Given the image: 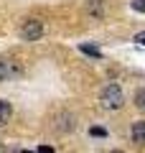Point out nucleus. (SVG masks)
Masks as SVG:
<instances>
[{"mask_svg":"<svg viewBox=\"0 0 145 153\" xmlns=\"http://www.w3.org/2000/svg\"><path fill=\"white\" fill-rule=\"evenodd\" d=\"M130 5H132L138 13H145V0H130Z\"/></svg>","mask_w":145,"mask_h":153,"instance_id":"obj_7","label":"nucleus"},{"mask_svg":"<svg viewBox=\"0 0 145 153\" xmlns=\"http://www.w3.org/2000/svg\"><path fill=\"white\" fill-rule=\"evenodd\" d=\"M5 76H8V66L3 64V61H0V82H3V79H5Z\"/></svg>","mask_w":145,"mask_h":153,"instance_id":"obj_9","label":"nucleus"},{"mask_svg":"<svg viewBox=\"0 0 145 153\" xmlns=\"http://www.w3.org/2000/svg\"><path fill=\"white\" fill-rule=\"evenodd\" d=\"M135 41H138V44H145V33H138V36H135Z\"/></svg>","mask_w":145,"mask_h":153,"instance_id":"obj_11","label":"nucleus"},{"mask_svg":"<svg viewBox=\"0 0 145 153\" xmlns=\"http://www.w3.org/2000/svg\"><path fill=\"white\" fill-rule=\"evenodd\" d=\"M26 153H33V151H26Z\"/></svg>","mask_w":145,"mask_h":153,"instance_id":"obj_12","label":"nucleus"},{"mask_svg":"<svg viewBox=\"0 0 145 153\" xmlns=\"http://www.w3.org/2000/svg\"><path fill=\"white\" fill-rule=\"evenodd\" d=\"M92 135H97V138H104V135H107V130H104V128H92Z\"/></svg>","mask_w":145,"mask_h":153,"instance_id":"obj_8","label":"nucleus"},{"mask_svg":"<svg viewBox=\"0 0 145 153\" xmlns=\"http://www.w3.org/2000/svg\"><path fill=\"white\" fill-rule=\"evenodd\" d=\"M130 135H132V140L138 143V146H145V120H138L132 125V130H130Z\"/></svg>","mask_w":145,"mask_h":153,"instance_id":"obj_3","label":"nucleus"},{"mask_svg":"<svg viewBox=\"0 0 145 153\" xmlns=\"http://www.w3.org/2000/svg\"><path fill=\"white\" fill-rule=\"evenodd\" d=\"M36 153H54V148H51V146H38Z\"/></svg>","mask_w":145,"mask_h":153,"instance_id":"obj_10","label":"nucleus"},{"mask_svg":"<svg viewBox=\"0 0 145 153\" xmlns=\"http://www.w3.org/2000/svg\"><path fill=\"white\" fill-rule=\"evenodd\" d=\"M79 49L84 51V54H89V56H94V59H99V56H102V54H99V49H97V46H89V44H81Z\"/></svg>","mask_w":145,"mask_h":153,"instance_id":"obj_5","label":"nucleus"},{"mask_svg":"<svg viewBox=\"0 0 145 153\" xmlns=\"http://www.w3.org/2000/svg\"><path fill=\"white\" fill-rule=\"evenodd\" d=\"M10 115H13V105L8 100H0V125H5L10 120Z\"/></svg>","mask_w":145,"mask_h":153,"instance_id":"obj_4","label":"nucleus"},{"mask_svg":"<svg viewBox=\"0 0 145 153\" xmlns=\"http://www.w3.org/2000/svg\"><path fill=\"white\" fill-rule=\"evenodd\" d=\"M135 105H138L140 110H145V87L138 89V94H135Z\"/></svg>","mask_w":145,"mask_h":153,"instance_id":"obj_6","label":"nucleus"},{"mask_svg":"<svg viewBox=\"0 0 145 153\" xmlns=\"http://www.w3.org/2000/svg\"><path fill=\"white\" fill-rule=\"evenodd\" d=\"M41 36H43V23L38 18H28L21 26V38L23 41H38Z\"/></svg>","mask_w":145,"mask_h":153,"instance_id":"obj_2","label":"nucleus"},{"mask_svg":"<svg viewBox=\"0 0 145 153\" xmlns=\"http://www.w3.org/2000/svg\"><path fill=\"white\" fill-rule=\"evenodd\" d=\"M115 153H120V151H115Z\"/></svg>","mask_w":145,"mask_h":153,"instance_id":"obj_13","label":"nucleus"},{"mask_svg":"<svg viewBox=\"0 0 145 153\" xmlns=\"http://www.w3.org/2000/svg\"><path fill=\"white\" fill-rule=\"evenodd\" d=\"M99 102H102L104 110H120L125 105V94H122V89L117 84H107L99 92Z\"/></svg>","mask_w":145,"mask_h":153,"instance_id":"obj_1","label":"nucleus"}]
</instances>
